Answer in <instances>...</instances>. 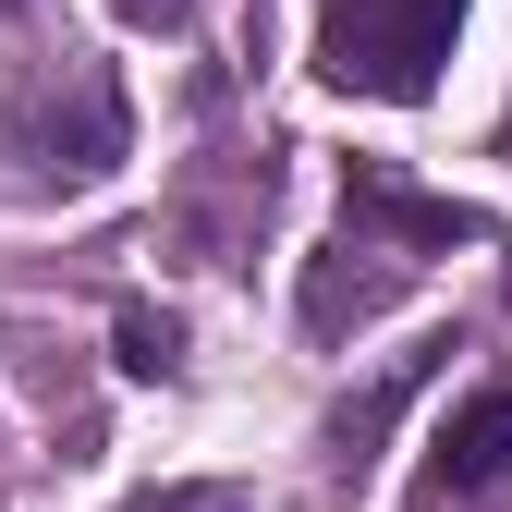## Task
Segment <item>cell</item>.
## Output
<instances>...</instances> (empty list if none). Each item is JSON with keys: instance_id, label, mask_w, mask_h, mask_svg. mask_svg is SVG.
<instances>
[{"instance_id": "obj_1", "label": "cell", "mask_w": 512, "mask_h": 512, "mask_svg": "<svg viewBox=\"0 0 512 512\" xmlns=\"http://www.w3.org/2000/svg\"><path fill=\"white\" fill-rule=\"evenodd\" d=\"M476 0H330L317 13V86H342V98H439V61H452Z\"/></svg>"}, {"instance_id": "obj_2", "label": "cell", "mask_w": 512, "mask_h": 512, "mask_svg": "<svg viewBox=\"0 0 512 512\" xmlns=\"http://www.w3.org/2000/svg\"><path fill=\"white\" fill-rule=\"evenodd\" d=\"M342 220H366L391 256H452V244H488V220H476V208L415 196V183H403V171H378V159H354V171H342Z\"/></svg>"}, {"instance_id": "obj_3", "label": "cell", "mask_w": 512, "mask_h": 512, "mask_svg": "<svg viewBox=\"0 0 512 512\" xmlns=\"http://www.w3.org/2000/svg\"><path fill=\"white\" fill-rule=\"evenodd\" d=\"M427 488H439V500H500V488H512V391L452 403V427L427 439Z\"/></svg>"}, {"instance_id": "obj_4", "label": "cell", "mask_w": 512, "mask_h": 512, "mask_svg": "<svg viewBox=\"0 0 512 512\" xmlns=\"http://www.w3.org/2000/svg\"><path fill=\"white\" fill-rule=\"evenodd\" d=\"M415 378H427V354H403V366H391V378H378V391H366V403H342V415H330V464H342V476L366 464V439H378V427H391V415H403V391H415Z\"/></svg>"}, {"instance_id": "obj_5", "label": "cell", "mask_w": 512, "mask_h": 512, "mask_svg": "<svg viewBox=\"0 0 512 512\" xmlns=\"http://www.w3.org/2000/svg\"><path fill=\"white\" fill-rule=\"evenodd\" d=\"M110 354H122V378H171V366H183V317H159V305H122Z\"/></svg>"}, {"instance_id": "obj_6", "label": "cell", "mask_w": 512, "mask_h": 512, "mask_svg": "<svg viewBox=\"0 0 512 512\" xmlns=\"http://www.w3.org/2000/svg\"><path fill=\"white\" fill-rule=\"evenodd\" d=\"M122 512H256V488H232V476H171V488L122 500Z\"/></svg>"}, {"instance_id": "obj_7", "label": "cell", "mask_w": 512, "mask_h": 512, "mask_svg": "<svg viewBox=\"0 0 512 512\" xmlns=\"http://www.w3.org/2000/svg\"><path fill=\"white\" fill-rule=\"evenodd\" d=\"M110 13H122V25H183L196 0H110Z\"/></svg>"}]
</instances>
